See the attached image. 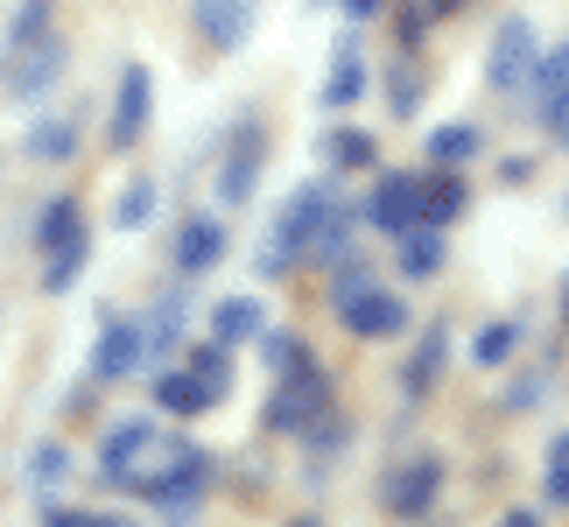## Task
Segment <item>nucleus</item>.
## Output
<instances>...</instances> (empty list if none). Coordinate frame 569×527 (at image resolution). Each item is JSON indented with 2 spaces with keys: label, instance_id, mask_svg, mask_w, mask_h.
<instances>
[{
  "label": "nucleus",
  "instance_id": "1",
  "mask_svg": "<svg viewBox=\"0 0 569 527\" xmlns=\"http://www.w3.org/2000/svg\"><path fill=\"white\" fill-rule=\"evenodd\" d=\"M338 218H345V205H338L331 183H302V190H289V205H281V218H274V239L260 247V275H289L302 253H317L323 239H331Z\"/></svg>",
  "mask_w": 569,
  "mask_h": 527
},
{
  "label": "nucleus",
  "instance_id": "2",
  "mask_svg": "<svg viewBox=\"0 0 569 527\" xmlns=\"http://www.w3.org/2000/svg\"><path fill=\"white\" fill-rule=\"evenodd\" d=\"M535 57H541L535 14H507V21L492 29V42H486V84H492V92H520V84H528V71H535Z\"/></svg>",
  "mask_w": 569,
  "mask_h": 527
},
{
  "label": "nucleus",
  "instance_id": "3",
  "mask_svg": "<svg viewBox=\"0 0 569 527\" xmlns=\"http://www.w3.org/2000/svg\"><path fill=\"white\" fill-rule=\"evenodd\" d=\"M323 408H331V387H323V372L302 359V366L281 372V387H274V401H268V429L274 436H302Z\"/></svg>",
  "mask_w": 569,
  "mask_h": 527
},
{
  "label": "nucleus",
  "instance_id": "4",
  "mask_svg": "<svg viewBox=\"0 0 569 527\" xmlns=\"http://www.w3.org/2000/svg\"><path fill=\"white\" fill-rule=\"evenodd\" d=\"M148 120H156V71H148V63H127V71H120V92H113V127H106V148L127 156V148L148 135Z\"/></svg>",
  "mask_w": 569,
  "mask_h": 527
},
{
  "label": "nucleus",
  "instance_id": "5",
  "mask_svg": "<svg viewBox=\"0 0 569 527\" xmlns=\"http://www.w3.org/2000/svg\"><path fill=\"white\" fill-rule=\"evenodd\" d=\"M366 226H380V232H408V226H422V176H415V169L380 176L373 197H366Z\"/></svg>",
  "mask_w": 569,
  "mask_h": 527
},
{
  "label": "nucleus",
  "instance_id": "6",
  "mask_svg": "<svg viewBox=\"0 0 569 527\" xmlns=\"http://www.w3.org/2000/svg\"><path fill=\"white\" fill-rule=\"evenodd\" d=\"M63 78V36H36V42H21V50L8 57V92L14 99H42L50 84Z\"/></svg>",
  "mask_w": 569,
  "mask_h": 527
},
{
  "label": "nucleus",
  "instance_id": "7",
  "mask_svg": "<svg viewBox=\"0 0 569 527\" xmlns=\"http://www.w3.org/2000/svg\"><path fill=\"white\" fill-rule=\"evenodd\" d=\"M338 317H345V331L352 338H393V331H408V302L393 296V289H359V296H345L338 302Z\"/></svg>",
  "mask_w": 569,
  "mask_h": 527
},
{
  "label": "nucleus",
  "instance_id": "8",
  "mask_svg": "<svg viewBox=\"0 0 569 527\" xmlns=\"http://www.w3.org/2000/svg\"><path fill=\"white\" fill-rule=\"evenodd\" d=\"M436 493H443V457L422 450L415 465H401V471L387 478V514L415 520V514H429V507H436Z\"/></svg>",
  "mask_w": 569,
  "mask_h": 527
},
{
  "label": "nucleus",
  "instance_id": "9",
  "mask_svg": "<svg viewBox=\"0 0 569 527\" xmlns=\"http://www.w3.org/2000/svg\"><path fill=\"white\" fill-rule=\"evenodd\" d=\"M148 359V338H141V317H106L99 351H92V380H134V366Z\"/></svg>",
  "mask_w": 569,
  "mask_h": 527
},
{
  "label": "nucleus",
  "instance_id": "10",
  "mask_svg": "<svg viewBox=\"0 0 569 527\" xmlns=\"http://www.w3.org/2000/svg\"><path fill=\"white\" fill-rule=\"evenodd\" d=\"M260 14V0H190V29L211 42V50H239Z\"/></svg>",
  "mask_w": 569,
  "mask_h": 527
},
{
  "label": "nucleus",
  "instance_id": "11",
  "mask_svg": "<svg viewBox=\"0 0 569 527\" xmlns=\"http://www.w3.org/2000/svg\"><path fill=\"white\" fill-rule=\"evenodd\" d=\"M156 401L169 415H204L226 401V372H204V366H183V372H162L156 380Z\"/></svg>",
  "mask_w": 569,
  "mask_h": 527
},
{
  "label": "nucleus",
  "instance_id": "12",
  "mask_svg": "<svg viewBox=\"0 0 569 527\" xmlns=\"http://www.w3.org/2000/svg\"><path fill=\"white\" fill-rule=\"evenodd\" d=\"M366 84H373V71H366L359 42H338L331 71H323V106H331V113H352V106L366 99Z\"/></svg>",
  "mask_w": 569,
  "mask_h": 527
},
{
  "label": "nucleus",
  "instance_id": "13",
  "mask_svg": "<svg viewBox=\"0 0 569 527\" xmlns=\"http://www.w3.org/2000/svg\"><path fill=\"white\" fill-rule=\"evenodd\" d=\"M443 359H450V324L436 317V324H422V345L408 351V366H401V387H408V394H429L436 380H443Z\"/></svg>",
  "mask_w": 569,
  "mask_h": 527
},
{
  "label": "nucleus",
  "instance_id": "14",
  "mask_svg": "<svg viewBox=\"0 0 569 527\" xmlns=\"http://www.w3.org/2000/svg\"><path fill=\"white\" fill-rule=\"evenodd\" d=\"M218 260H226V226H218V218H204L197 211L190 226H183V239H177V268L197 281V275H211Z\"/></svg>",
  "mask_w": 569,
  "mask_h": 527
},
{
  "label": "nucleus",
  "instance_id": "15",
  "mask_svg": "<svg viewBox=\"0 0 569 527\" xmlns=\"http://www.w3.org/2000/svg\"><path fill=\"white\" fill-rule=\"evenodd\" d=\"M260 127H247V135L232 141V156H226V169H218V197H226V205H247L253 197V183H260Z\"/></svg>",
  "mask_w": 569,
  "mask_h": 527
},
{
  "label": "nucleus",
  "instance_id": "16",
  "mask_svg": "<svg viewBox=\"0 0 569 527\" xmlns=\"http://www.w3.org/2000/svg\"><path fill=\"white\" fill-rule=\"evenodd\" d=\"M465 205H471V183L457 169L422 176V226H450V218H465Z\"/></svg>",
  "mask_w": 569,
  "mask_h": 527
},
{
  "label": "nucleus",
  "instance_id": "17",
  "mask_svg": "<svg viewBox=\"0 0 569 527\" xmlns=\"http://www.w3.org/2000/svg\"><path fill=\"white\" fill-rule=\"evenodd\" d=\"M260 324H268V310H260V296H226L211 310V345H247V338H260Z\"/></svg>",
  "mask_w": 569,
  "mask_h": 527
},
{
  "label": "nucleus",
  "instance_id": "18",
  "mask_svg": "<svg viewBox=\"0 0 569 527\" xmlns=\"http://www.w3.org/2000/svg\"><path fill=\"white\" fill-rule=\"evenodd\" d=\"M422 156H429L436 169H465V162L486 156V135H478L471 120H450V127H436V135L422 141Z\"/></svg>",
  "mask_w": 569,
  "mask_h": 527
},
{
  "label": "nucleus",
  "instance_id": "19",
  "mask_svg": "<svg viewBox=\"0 0 569 527\" xmlns=\"http://www.w3.org/2000/svg\"><path fill=\"white\" fill-rule=\"evenodd\" d=\"M443 260H450L443 226H408V232H401V275L429 281V275H443Z\"/></svg>",
  "mask_w": 569,
  "mask_h": 527
},
{
  "label": "nucleus",
  "instance_id": "20",
  "mask_svg": "<svg viewBox=\"0 0 569 527\" xmlns=\"http://www.w3.org/2000/svg\"><path fill=\"white\" fill-rule=\"evenodd\" d=\"M520 92H528V113H535V106H549L556 92H569V42H556V50L535 57V71H528Z\"/></svg>",
  "mask_w": 569,
  "mask_h": 527
},
{
  "label": "nucleus",
  "instance_id": "21",
  "mask_svg": "<svg viewBox=\"0 0 569 527\" xmlns=\"http://www.w3.org/2000/svg\"><path fill=\"white\" fill-rule=\"evenodd\" d=\"M148 444H156V422H113L106 429V457H99L106 478H127V465H134Z\"/></svg>",
  "mask_w": 569,
  "mask_h": 527
},
{
  "label": "nucleus",
  "instance_id": "22",
  "mask_svg": "<svg viewBox=\"0 0 569 527\" xmlns=\"http://www.w3.org/2000/svg\"><path fill=\"white\" fill-rule=\"evenodd\" d=\"M84 260H92V239H84V232H71L63 247H50V268H42V289H50V296H63V289H71V281L84 275Z\"/></svg>",
  "mask_w": 569,
  "mask_h": 527
},
{
  "label": "nucleus",
  "instance_id": "23",
  "mask_svg": "<svg viewBox=\"0 0 569 527\" xmlns=\"http://www.w3.org/2000/svg\"><path fill=\"white\" fill-rule=\"evenodd\" d=\"M380 156V141L366 135V127H338V135H323V162L331 169H366Z\"/></svg>",
  "mask_w": 569,
  "mask_h": 527
},
{
  "label": "nucleus",
  "instance_id": "24",
  "mask_svg": "<svg viewBox=\"0 0 569 527\" xmlns=\"http://www.w3.org/2000/svg\"><path fill=\"white\" fill-rule=\"evenodd\" d=\"M29 156L36 162H71L78 156V120H42L29 135Z\"/></svg>",
  "mask_w": 569,
  "mask_h": 527
},
{
  "label": "nucleus",
  "instance_id": "25",
  "mask_svg": "<svg viewBox=\"0 0 569 527\" xmlns=\"http://www.w3.org/2000/svg\"><path fill=\"white\" fill-rule=\"evenodd\" d=\"M141 338H148V359L177 345V338H183V296H162L156 317H141Z\"/></svg>",
  "mask_w": 569,
  "mask_h": 527
},
{
  "label": "nucleus",
  "instance_id": "26",
  "mask_svg": "<svg viewBox=\"0 0 569 527\" xmlns=\"http://www.w3.org/2000/svg\"><path fill=\"white\" fill-rule=\"evenodd\" d=\"M71 232H84V218H78V197H57V205L36 218V247L50 253V247H63Z\"/></svg>",
  "mask_w": 569,
  "mask_h": 527
},
{
  "label": "nucleus",
  "instance_id": "27",
  "mask_svg": "<svg viewBox=\"0 0 569 527\" xmlns=\"http://www.w3.org/2000/svg\"><path fill=\"white\" fill-rule=\"evenodd\" d=\"M415 106H422V71L401 57V63L387 71V113H393V120H415Z\"/></svg>",
  "mask_w": 569,
  "mask_h": 527
},
{
  "label": "nucleus",
  "instance_id": "28",
  "mask_svg": "<svg viewBox=\"0 0 569 527\" xmlns=\"http://www.w3.org/2000/svg\"><path fill=\"white\" fill-rule=\"evenodd\" d=\"M148 218H156V183H148V176H134V183L120 190V205H113V226H148Z\"/></svg>",
  "mask_w": 569,
  "mask_h": 527
},
{
  "label": "nucleus",
  "instance_id": "29",
  "mask_svg": "<svg viewBox=\"0 0 569 527\" xmlns=\"http://www.w3.org/2000/svg\"><path fill=\"white\" fill-rule=\"evenodd\" d=\"M520 331H528V324H492V331H478L471 359H478V366H507V359H513V345H520Z\"/></svg>",
  "mask_w": 569,
  "mask_h": 527
},
{
  "label": "nucleus",
  "instance_id": "30",
  "mask_svg": "<svg viewBox=\"0 0 569 527\" xmlns=\"http://www.w3.org/2000/svg\"><path fill=\"white\" fill-rule=\"evenodd\" d=\"M36 36H50V0H21L14 29H8V42H14V50H21V42H36Z\"/></svg>",
  "mask_w": 569,
  "mask_h": 527
},
{
  "label": "nucleus",
  "instance_id": "31",
  "mask_svg": "<svg viewBox=\"0 0 569 527\" xmlns=\"http://www.w3.org/2000/svg\"><path fill=\"white\" fill-rule=\"evenodd\" d=\"M535 127H541V135H549L562 156H569V92H556L549 106H535Z\"/></svg>",
  "mask_w": 569,
  "mask_h": 527
},
{
  "label": "nucleus",
  "instance_id": "32",
  "mask_svg": "<svg viewBox=\"0 0 569 527\" xmlns=\"http://www.w3.org/2000/svg\"><path fill=\"white\" fill-rule=\"evenodd\" d=\"M541 486H549V499L556 507H569V429L549 444V478H541Z\"/></svg>",
  "mask_w": 569,
  "mask_h": 527
},
{
  "label": "nucleus",
  "instance_id": "33",
  "mask_svg": "<svg viewBox=\"0 0 569 527\" xmlns=\"http://www.w3.org/2000/svg\"><path fill=\"white\" fill-rule=\"evenodd\" d=\"M302 359H310V351H302L296 338H268V366H274V372H289V366H302Z\"/></svg>",
  "mask_w": 569,
  "mask_h": 527
},
{
  "label": "nucleus",
  "instance_id": "34",
  "mask_svg": "<svg viewBox=\"0 0 569 527\" xmlns=\"http://www.w3.org/2000/svg\"><path fill=\"white\" fill-rule=\"evenodd\" d=\"M541 401V372H520V387H507V408H535Z\"/></svg>",
  "mask_w": 569,
  "mask_h": 527
},
{
  "label": "nucleus",
  "instance_id": "35",
  "mask_svg": "<svg viewBox=\"0 0 569 527\" xmlns=\"http://www.w3.org/2000/svg\"><path fill=\"white\" fill-rule=\"evenodd\" d=\"M422 8H429V21H443V14H465L471 0H422Z\"/></svg>",
  "mask_w": 569,
  "mask_h": 527
},
{
  "label": "nucleus",
  "instance_id": "36",
  "mask_svg": "<svg viewBox=\"0 0 569 527\" xmlns=\"http://www.w3.org/2000/svg\"><path fill=\"white\" fill-rule=\"evenodd\" d=\"M338 8H345V14H352V21H366V14H380V8H387V0H338Z\"/></svg>",
  "mask_w": 569,
  "mask_h": 527
},
{
  "label": "nucleus",
  "instance_id": "37",
  "mask_svg": "<svg viewBox=\"0 0 569 527\" xmlns=\"http://www.w3.org/2000/svg\"><path fill=\"white\" fill-rule=\"evenodd\" d=\"M499 527H541V520H535L528 507H513V514H507V520H499Z\"/></svg>",
  "mask_w": 569,
  "mask_h": 527
},
{
  "label": "nucleus",
  "instance_id": "38",
  "mask_svg": "<svg viewBox=\"0 0 569 527\" xmlns=\"http://www.w3.org/2000/svg\"><path fill=\"white\" fill-rule=\"evenodd\" d=\"M50 527H92V514H57Z\"/></svg>",
  "mask_w": 569,
  "mask_h": 527
},
{
  "label": "nucleus",
  "instance_id": "39",
  "mask_svg": "<svg viewBox=\"0 0 569 527\" xmlns=\"http://www.w3.org/2000/svg\"><path fill=\"white\" fill-rule=\"evenodd\" d=\"M92 527H134V520H127V514H99Z\"/></svg>",
  "mask_w": 569,
  "mask_h": 527
},
{
  "label": "nucleus",
  "instance_id": "40",
  "mask_svg": "<svg viewBox=\"0 0 569 527\" xmlns=\"http://www.w3.org/2000/svg\"><path fill=\"white\" fill-rule=\"evenodd\" d=\"M289 527H323V520H310V514H302V520H289Z\"/></svg>",
  "mask_w": 569,
  "mask_h": 527
},
{
  "label": "nucleus",
  "instance_id": "41",
  "mask_svg": "<svg viewBox=\"0 0 569 527\" xmlns=\"http://www.w3.org/2000/svg\"><path fill=\"white\" fill-rule=\"evenodd\" d=\"M562 324H569V281H562Z\"/></svg>",
  "mask_w": 569,
  "mask_h": 527
}]
</instances>
